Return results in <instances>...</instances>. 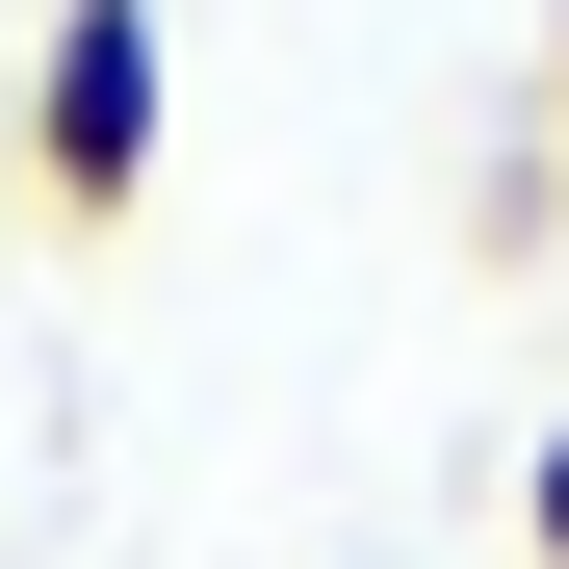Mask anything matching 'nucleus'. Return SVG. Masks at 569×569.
Wrapping results in <instances>:
<instances>
[{
  "instance_id": "7ed1b4c3",
  "label": "nucleus",
  "mask_w": 569,
  "mask_h": 569,
  "mask_svg": "<svg viewBox=\"0 0 569 569\" xmlns=\"http://www.w3.org/2000/svg\"><path fill=\"white\" fill-rule=\"evenodd\" d=\"M543 208H569V0H543Z\"/></svg>"
},
{
  "instance_id": "f257e3e1",
  "label": "nucleus",
  "mask_w": 569,
  "mask_h": 569,
  "mask_svg": "<svg viewBox=\"0 0 569 569\" xmlns=\"http://www.w3.org/2000/svg\"><path fill=\"white\" fill-rule=\"evenodd\" d=\"M156 130H181L156 0H52V52H27V208H52V233H130V208H156Z\"/></svg>"
},
{
  "instance_id": "f03ea898",
  "label": "nucleus",
  "mask_w": 569,
  "mask_h": 569,
  "mask_svg": "<svg viewBox=\"0 0 569 569\" xmlns=\"http://www.w3.org/2000/svg\"><path fill=\"white\" fill-rule=\"evenodd\" d=\"M518 569H569V415H543V466H518Z\"/></svg>"
}]
</instances>
